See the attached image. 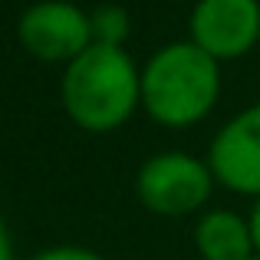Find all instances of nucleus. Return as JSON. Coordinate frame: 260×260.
<instances>
[{
	"instance_id": "f257e3e1",
	"label": "nucleus",
	"mask_w": 260,
	"mask_h": 260,
	"mask_svg": "<svg viewBox=\"0 0 260 260\" xmlns=\"http://www.w3.org/2000/svg\"><path fill=\"white\" fill-rule=\"evenodd\" d=\"M142 106V70L125 46L92 43L63 73V109L86 132H112Z\"/></svg>"
},
{
	"instance_id": "f03ea898",
	"label": "nucleus",
	"mask_w": 260,
	"mask_h": 260,
	"mask_svg": "<svg viewBox=\"0 0 260 260\" xmlns=\"http://www.w3.org/2000/svg\"><path fill=\"white\" fill-rule=\"evenodd\" d=\"M221 95V66L188 43H168L142 70V109L158 125L184 128L201 122Z\"/></svg>"
},
{
	"instance_id": "7ed1b4c3",
	"label": "nucleus",
	"mask_w": 260,
	"mask_h": 260,
	"mask_svg": "<svg viewBox=\"0 0 260 260\" xmlns=\"http://www.w3.org/2000/svg\"><path fill=\"white\" fill-rule=\"evenodd\" d=\"M211 184H214V175L208 161L184 152H161L139 168L135 194L152 214L184 217L208 204Z\"/></svg>"
},
{
	"instance_id": "20e7f679",
	"label": "nucleus",
	"mask_w": 260,
	"mask_h": 260,
	"mask_svg": "<svg viewBox=\"0 0 260 260\" xmlns=\"http://www.w3.org/2000/svg\"><path fill=\"white\" fill-rule=\"evenodd\" d=\"M17 37L33 59L70 66L79 53L92 46V23H89V10L70 0H37L23 10Z\"/></svg>"
},
{
	"instance_id": "39448f33",
	"label": "nucleus",
	"mask_w": 260,
	"mask_h": 260,
	"mask_svg": "<svg viewBox=\"0 0 260 260\" xmlns=\"http://www.w3.org/2000/svg\"><path fill=\"white\" fill-rule=\"evenodd\" d=\"M260 40V0H198L191 10V43L217 63L247 56Z\"/></svg>"
},
{
	"instance_id": "423d86ee",
	"label": "nucleus",
	"mask_w": 260,
	"mask_h": 260,
	"mask_svg": "<svg viewBox=\"0 0 260 260\" xmlns=\"http://www.w3.org/2000/svg\"><path fill=\"white\" fill-rule=\"evenodd\" d=\"M208 168L224 188L260 198V102L247 106L214 135Z\"/></svg>"
},
{
	"instance_id": "0eeeda50",
	"label": "nucleus",
	"mask_w": 260,
	"mask_h": 260,
	"mask_svg": "<svg viewBox=\"0 0 260 260\" xmlns=\"http://www.w3.org/2000/svg\"><path fill=\"white\" fill-rule=\"evenodd\" d=\"M194 247L201 260H254V234L250 221L237 217L234 211H208L194 228Z\"/></svg>"
},
{
	"instance_id": "6e6552de",
	"label": "nucleus",
	"mask_w": 260,
	"mask_h": 260,
	"mask_svg": "<svg viewBox=\"0 0 260 260\" xmlns=\"http://www.w3.org/2000/svg\"><path fill=\"white\" fill-rule=\"evenodd\" d=\"M89 23H92V43L99 46H125L132 33V17L119 4H102L89 10Z\"/></svg>"
},
{
	"instance_id": "1a4fd4ad",
	"label": "nucleus",
	"mask_w": 260,
	"mask_h": 260,
	"mask_svg": "<svg viewBox=\"0 0 260 260\" xmlns=\"http://www.w3.org/2000/svg\"><path fill=\"white\" fill-rule=\"evenodd\" d=\"M33 260H106L102 254H95V250H86V247H50L43 250V254H37Z\"/></svg>"
},
{
	"instance_id": "9d476101",
	"label": "nucleus",
	"mask_w": 260,
	"mask_h": 260,
	"mask_svg": "<svg viewBox=\"0 0 260 260\" xmlns=\"http://www.w3.org/2000/svg\"><path fill=\"white\" fill-rule=\"evenodd\" d=\"M0 260H13V244H10V234H7L4 217H0Z\"/></svg>"
},
{
	"instance_id": "9b49d317",
	"label": "nucleus",
	"mask_w": 260,
	"mask_h": 260,
	"mask_svg": "<svg viewBox=\"0 0 260 260\" xmlns=\"http://www.w3.org/2000/svg\"><path fill=\"white\" fill-rule=\"evenodd\" d=\"M250 234H254V250H257V257H260V198H257V204H254V214H250Z\"/></svg>"
},
{
	"instance_id": "f8f14e48",
	"label": "nucleus",
	"mask_w": 260,
	"mask_h": 260,
	"mask_svg": "<svg viewBox=\"0 0 260 260\" xmlns=\"http://www.w3.org/2000/svg\"><path fill=\"white\" fill-rule=\"evenodd\" d=\"M254 260H260V257H254Z\"/></svg>"
}]
</instances>
